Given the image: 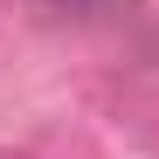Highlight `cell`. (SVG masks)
Masks as SVG:
<instances>
[{"mask_svg": "<svg viewBox=\"0 0 159 159\" xmlns=\"http://www.w3.org/2000/svg\"><path fill=\"white\" fill-rule=\"evenodd\" d=\"M62 7H76V14H104V7H118V0H62Z\"/></svg>", "mask_w": 159, "mask_h": 159, "instance_id": "cell-1", "label": "cell"}]
</instances>
